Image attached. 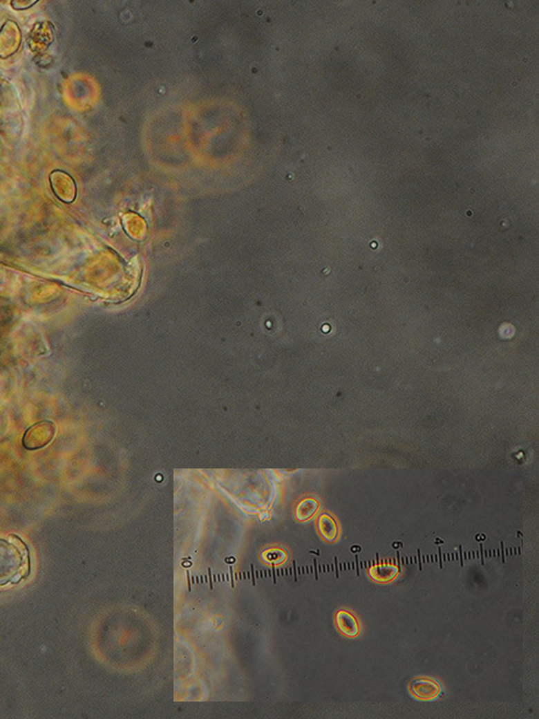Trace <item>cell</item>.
<instances>
[{
  "label": "cell",
  "mask_w": 539,
  "mask_h": 719,
  "mask_svg": "<svg viewBox=\"0 0 539 719\" xmlns=\"http://www.w3.org/2000/svg\"><path fill=\"white\" fill-rule=\"evenodd\" d=\"M409 690L419 701H433L439 696L440 687L436 681L428 678H418L409 684Z\"/></svg>",
  "instance_id": "cell-1"
},
{
  "label": "cell",
  "mask_w": 539,
  "mask_h": 719,
  "mask_svg": "<svg viewBox=\"0 0 539 719\" xmlns=\"http://www.w3.org/2000/svg\"><path fill=\"white\" fill-rule=\"evenodd\" d=\"M336 627L343 637L354 639L360 634V624L351 612L339 611L336 615Z\"/></svg>",
  "instance_id": "cell-2"
},
{
  "label": "cell",
  "mask_w": 539,
  "mask_h": 719,
  "mask_svg": "<svg viewBox=\"0 0 539 719\" xmlns=\"http://www.w3.org/2000/svg\"><path fill=\"white\" fill-rule=\"evenodd\" d=\"M318 530L325 541L333 542L338 535V527L334 520L328 514L319 516L317 523Z\"/></svg>",
  "instance_id": "cell-3"
},
{
  "label": "cell",
  "mask_w": 539,
  "mask_h": 719,
  "mask_svg": "<svg viewBox=\"0 0 539 719\" xmlns=\"http://www.w3.org/2000/svg\"><path fill=\"white\" fill-rule=\"evenodd\" d=\"M399 572V569H396L395 566H393V564L387 566V564L384 563H382V566L370 568V570L372 579L379 583L390 582V581L395 579Z\"/></svg>",
  "instance_id": "cell-4"
},
{
  "label": "cell",
  "mask_w": 539,
  "mask_h": 719,
  "mask_svg": "<svg viewBox=\"0 0 539 719\" xmlns=\"http://www.w3.org/2000/svg\"><path fill=\"white\" fill-rule=\"evenodd\" d=\"M317 503L312 501V499H307V501H302L296 508V519L299 520V521H305V520L310 519L311 516H314V513L317 512Z\"/></svg>",
  "instance_id": "cell-5"
},
{
  "label": "cell",
  "mask_w": 539,
  "mask_h": 719,
  "mask_svg": "<svg viewBox=\"0 0 539 719\" xmlns=\"http://www.w3.org/2000/svg\"><path fill=\"white\" fill-rule=\"evenodd\" d=\"M486 539H487V536L484 534H477V536H475L477 541H484Z\"/></svg>",
  "instance_id": "cell-6"
},
{
  "label": "cell",
  "mask_w": 539,
  "mask_h": 719,
  "mask_svg": "<svg viewBox=\"0 0 539 719\" xmlns=\"http://www.w3.org/2000/svg\"><path fill=\"white\" fill-rule=\"evenodd\" d=\"M351 552H361V547H360V545H352V547H351Z\"/></svg>",
  "instance_id": "cell-7"
},
{
  "label": "cell",
  "mask_w": 539,
  "mask_h": 719,
  "mask_svg": "<svg viewBox=\"0 0 539 719\" xmlns=\"http://www.w3.org/2000/svg\"><path fill=\"white\" fill-rule=\"evenodd\" d=\"M480 552H481V563H482V566H484V545H480Z\"/></svg>",
  "instance_id": "cell-8"
},
{
  "label": "cell",
  "mask_w": 539,
  "mask_h": 719,
  "mask_svg": "<svg viewBox=\"0 0 539 719\" xmlns=\"http://www.w3.org/2000/svg\"><path fill=\"white\" fill-rule=\"evenodd\" d=\"M401 547H403L402 542L397 541L394 542V543H393V548L396 549V550H397V549L399 548H401Z\"/></svg>",
  "instance_id": "cell-9"
},
{
  "label": "cell",
  "mask_w": 539,
  "mask_h": 719,
  "mask_svg": "<svg viewBox=\"0 0 539 719\" xmlns=\"http://www.w3.org/2000/svg\"><path fill=\"white\" fill-rule=\"evenodd\" d=\"M334 563H336V577L339 579V568H338V559L334 557Z\"/></svg>",
  "instance_id": "cell-10"
},
{
  "label": "cell",
  "mask_w": 539,
  "mask_h": 719,
  "mask_svg": "<svg viewBox=\"0 0 539 719\" xmlns=\"http://www.w3.org/2000/svg\"><path fill=\"white\" fill-rule=\"evenodd\" d=\"M417 554H418V561H419V563H418V566H419V567H418V568H419V570H422V569H423V567H422V562H421V557H422V555H421V549H417Z\"/></svg>",
  "instance_id": "cell-11"
},
{
  "label": "cell",
  "mask_w": 539,
  "mask_h": 719,
  "mask_svg": "<svg viewBox=\"0 0 539 719\" xmlns=\"http://www.w3.org/2000/svg\"><path fill=\"white\" fill-rule=\"evenodd\" d=\"M459 550H460V557H459V559H460V566H462V567H464V560H462V545H459Z\"/></svg>",
  "instance_id": "cell-12"
},
{
  "label": "cell",
  "mask_w": 539,
  "mask_h": 719,
  "mask_svg": "<svg viewBox=\"0 0 539 719\" xmlns=\"http://www.w3.org/2000/svg\"><path fill=\"white\" fill-rule=\"evenodd\" d=\"M314 574H316V579H318V570H317L318 566H317V560H316V559H314Z\"/></svg>",
  "instance_id": "cell-13"
},
{
  "label": "cell",
  "mask_w": 539,
  "mask_h": 719,
  "mask_svg": "<svg viewBox=\"0 0 539 719\" xmlns=\"http://www.w3.org/2000/svg\"><path fill=\"white\" fill-rule=\"evenodd\" d=\"M207 571H209V579H210V589L212 590L214 589V584H212V572H211V569H209Z\"/></svg>",
  "instance_id": "cell-14"
},
{
  "label": "cell",
  "mask_w": 539,
  "mask_h": 719,
  "mask_svg": "<svg viewBox=\"0 0 539 719\" xmlns=\"http://www.w3.org/2000/svg\"><path fill=\"white\" fill-rule=\"evenodd\" d=\"M501 548H502V561L503 563H506V557H504V543L501 542Z\"/></svg>",
  "instance_id": "cell-15"
},
{
  "label": "cell",
  "mask_w": 539,
  "mask_h": 719,
  "mask_svg": "<svg viewBox=\"0 0 539 719\" xmlns=\"http://www.w3.org/2000/svg\"><path fill=\"white\" fill-rule=\"evenodd\" d=\"M438 550H439V568L442 569V568H443V561H442V548L438 547Z\"/></svg>",
  "instance_id": "cell-16"
},
{
  "label": "cell",
  "mask_w": 539,
  "mask_h": 719,
  "mask_svg": "<svg viewBox=\"0 0 539 719\" xmlns=\"http://www.w3.org/2000/svg\"><path fill=\"white\" fill-rule=\"evenodd\" d=\"M292 564H294V575H295V582H297V569H296V561H294V562H292Z\"/></svg>",
  "instance_id": "cell-17"
},
{
  "label": "cell",
  "mask_w": 539,
  "mask_h": 719,
  "mask_svg": "<svg viewBox=\"0 0 539 719\" xmlns=\"http://www.w3.org/2000/svg\"><path fill=\"white\" fill-rule=\"evenodd\" d=\"M252 574H253V586H255V575H254V566H251Z\"/></svg>",
  "instance_id": "cell-18"
},
{
  "label": "cell",
  "mask_w": 539,
  "mask_h": 719,
  "mask_svg": "<svg viewBox=\"0 0 539 719\" xmlns=\"http://www.w3.org/2000/svg\"><path fill=\"white\" fill-rule=\"evenodd\" d=\"M273 577L274 584H276V571H275V567H273Z\"/></svg>",
  "instance_id": "cell-19"
},
{
  "label": "cell",
  "mask_w": 539,
  "mask_h": 719,
  "mask_svg": "<svg viewBox=\"0 0 539 719\" xmlns=\"http://www.w3.org/2000/svg\"><path fill=\"white\" fill-rule=\"evenodd\" d=\"M187 575H188L189 591H191V582H190V576H189L190 574H189V571H187Z\"/></svg>",
  "instance_id": "cell-20"
},
{
  "label": "cell",
  "mask_w": 539,
  "mask_h": 719,
  "mask_svg": "<svg viewBox=\"0 0 539 719\" xmlns=\"http://www.w3.org/2000/svg\"><path fill=\"white\" fill-rule=\"evenodd\" d=\"M229 575H231V576H232V575H233L232 567H229ZM232 586H234V581H233V576H232Z\"/></svg>",
  "instance_id": "cell-21"
},
{
  "label": "cell",
  "mask_w": 539,
  "mask_h": 719,
  "mask_svg": "<svg viewBox=\"0 0 539 719\" xmlns=\"http://www.w3.org/2000/svg\"><path fill=\"white\" fill-rule=\"evenodd\" d=\"M435 542H436L437 545H443L444 543L443 540H440V539L438 538L436 539V541Z\"/></svg>",
  "instance_id": "cell-22"
},
{
  "label": "cell",
  "mask_w": 539,
  "mask_h": 719,
  "mask_svg": "<svg viewBox=\"0 0 539 719\" xmlns=\"http://www.w3.org/2000/svg\"><path fill=\"white\" fill-rule=\"evenodd\" d=\"M310 552L311 554H316V555H318V557H319V552H312V550H311Z\"/></svg>",
  "instance_id": "cell-23"
}]
</instances>
